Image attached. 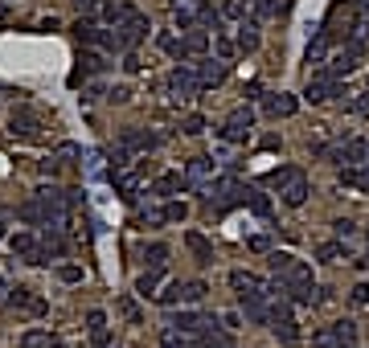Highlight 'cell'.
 Here are the masks:
<instances>
[{"mask_svg": "<svg viewBox=\"0 0 369 348\" xmlns=\"http://www.w3.org/2000/svg\"><path fill=\"white\" fill-rule=\"evenodd\" d=\"M205 201H209L218 213H226V209H234L242 201H251V189L242 181H234V176H218L214 184H205Z\"/></svg>", "mask_w": 369, "mask_h": 348, "instance_id": "1", "label": "cell"}, {"mask_svg": "<svg viewBox=\"0 0 369 348\" xmlns=\"http://www.w3.org/2000/svg\"><path fill=\"white\" fill-rule=\"evenodd\" d=\"M271 291H284V295L300 299V303H312V299H316V283H312V266L296 263L291 270H284V275H279V283H275Z\"/></svg>", "mask_w": 369, "mask_h": 348, "instance_id": "2", "label": "cell"}, {"mask_svg": "<svg viewBox=\"0 0 369 348\" xmlns=\"http://www.w3.org/2000/svg\"><path fill=\"white\" fill-rule=\"evenodd\" d=\"M251 127H254V111L251 107H234V111L226 115V123L218 127V135L226 144H246V139H251Z\"/></svg>", "mask_w": 369, "mask_h": 348, "instance_id": "3", "label": "cell"}, {"mask_svg": "<svg viewBox=\"0 0 369 348\" xmlns=\"http://www.w3.org/2000/svg\"><path fill=\"white\" fill-rule=\"evenodd\" d=\"M312 344H316V348H357V324L336 320V324H328L324 332L312 336Z\"/></svg>", "mask_w": 369, "mask_h": 348, "instance_id": "4", "label": "cell"}, {"mask_svg": "<svg viewBox=\"0 0 369 348\" xmlns=\"http://www.w3.org/2000/svg\"><path fill=\"white\" fill-rule=\"evenodd\" d=\"M144 37H148V17L132 9V13H128V17H123V21L115 25V41H119V50H135V46L144 41Z\"/></svg>", "mask_w": 369, "mask_h": 348, "instance_id": "5", "label": "cell"}, {"mask_svg": "<svg viewBox=\"0 0 369 348\" xmlns=\"http://www.w3.org/2000/svg\"><path fill=\"white\" fill-rule=\"evenodd\" d=\"M168 90H172V99H177V102L197 99V90H202V78H197V70H193V66H177L172 74H168Z\"/></svg>", "mask_w": 369, "mask_h": 348, "instance_id": "6", "label": "cell"}, {"mask_svg": "<svg viewBox=\"0 0 369 348\" xmlns=\"http://www.w3.org/2000/svg\"><path fill=\"white\" fill-rule=\"evenodd\" d=\"M74 37L83 41V46H95V50H119V41H115V33H107V29H99L95 21H86V17H78L74 21Z\"/></svg>", "mask_w": 369, "mask_h": 348, "instance_id": "7", "label": "cell"}, {"mask_svg": "<svg viewBox=\"0 0 369 348\" xmlns=\"http://www.w3.org/2000/svg\"><path fill=\"white\" fill-rule=\"evenodd\" d=\"M333 95H341V78H336V74H328V70L312 74V78H308V86H303V99H308V102H328Z\"/></svg>", "mask_w": 369, "mask_h": 348, "instance_id": "8", "label": "cell"}, {"mask_svg": "<svg viewBox=\"0 0 369 348\" xmlns=\"http://www.w3.org/2000/svg\"><path fill=\"white\" fill-rule=\"evenodd\" d=\"M361 66V41H345V50L333 53V62H328V74H353V70Z\"/></svg>", "mask_w": 369, "mask_h": 348, "instance_id": "9", "label": "cell"}, {"mask_svg": "<svg viewBox=\"0 0 369 348\" xmlns=\"http://www.w3.org/2000/svg\"><path fill=\"white\" fill-rule=\"evenodd\" d=\"M107 70V62H103V53L95 50H83L78 53V66H74V74H70V86H78L83 78H90V74H103Z\"/></svg>", "mask_w": 369, "mask_h": 348, "instance_id": "10", "label": "cell"}, {"mask_svg": "<svg viewBox=\"0 0 369 348\" xmlns=\"http://www.w3.org/2000/svg\"><path fill=\"white\" fill-rule=\"evenodd\" d=\"M37 127H41V119H37V111H29V107H17V111L9 115V132H13V135H25V139H33Z\"/></svg>", "mask_w": 369, "mask_h": 348, "instance_id": "11", "label": "cell"}, {"mask_svg": "<svg viewBox=\"0 0 369 348\" xmlns=\"http://www.w3.org/2000/svg\"><path fill=\"white\" fill-rule=\"evenodd\" d=\"M160 144V135H152V132H135V127H128V132L119 135V148H128V152H152Z\"/></svg>", "mask_w": 369, "mask_h": 348, "instance_id": "12", "label": "cell"}, {"mask_svg": "<svg viewBox=\"0 0 369 348\" xmlns=\"http://www.w3.org/2000/svg\"><path fill=\"white\" fill-rule=\"evenodd\" d=\"M209 172H214V160L209 156H193L189 168H184V181L193 184V189H202L205 193V181H209Z\"/></svg>", "mask_w": 369, "mask_h": 348, "instance_id": "13", "label": "cell"}, {"mask_svg": "<svg viewBox=\"0 0 369 348\" xmlns=\"http://www.w3.org/2000/svg\"><path fill=\"white\" fill-rule=\"evenodd\" d=\"M263 295H267V291L242 295V312H246V320H251V324H271V307L263 303Z\"/></svg>", "mask_w": 369, "mask_h": 348, "instance_id": "14", "label": "cell"}, {"mask_svg": "<svg viewBox=\"0 0 369 348\" xmlns=\"http://www.w3.org/2000/svg\"><path fill=\"white\" fill-rule=\"evenodd\" d=\"M230 287H234L238 295H254V291H267V283L251 275V270H230Z\"/></svg>", "mask_w": 369, "mask_h": 348, "instance_id": "15", "label": "cell"}, {"mask_svg": "<svg viewBox=\"0 0 369 348\" xmlns=\"http://www.w3.org/2000/svg\"><path fill=\"white\" fill-rule=\"evenodd\" d=\"M296 107H300V102H296V95H284V90H279V95H267V115L271 119L296 115Z\"/></svg>", "mask_w": 369, "mask_h": 348, "instance_id": "16", "label": "cell"}, {"mask_svg": "<svg viewBox=\"0 0 369 348\" xmlns=\"http://www.w3.org/2000/svg\"><path fill=\"white\" fill-rule=\"evenodd\" d=\"M13 254H21L25 263H46V258H41V250H37L33 233H13Z\"/></svg>", "mask_w": 369, "mask_h": 348, "instance_id": "17", "label": "cell"}, {"mask_svg": "<svg viewBox=\"0 0 369 348\" xmlns=\"http://www.w3.org/2000/svg\"><path fill=\"white\" fill-rule=\"evenodd\" d=\"M197 78H202V90L205 86H218L222 78H226V66H222V62H197Z\"/></svg>", "mask_w": 369, "mask_h": 348, "instance_id": "18", "label": "cell"}, {"mask_svg": "<svg viewBox=\"0 0 369 348\" xmlns=\"http://www.w3.org/2000/svg\"><path fill=\"white\" fill-rule=\"evenodd\" d=\"M184 246H189L193 254H197V263H202V266H209V263H214V246L205 242L202 233H184Z\"/></svg>", "mask_w": 369, "mask_h": 348, "instance_id": "19", "label": "cell"}, {"mask_svg": "<svg viewBox=\"0 0 369 348\" xmlns=\"http://www.w3.org/2000/svg\"><path fill=\"white\" fill-rule=\"evenodd\" d=\"M238 50L242 53L259 50V25H254V21H242V25H238Z\"/></svg>", "mask_w": 369, "mask_h": 348, "instance_id": "20", "label": "cell"}, {"mask_svg": "<svg viewBox=\"0 0 369 348\" xmlns=\"http://www.w3.org/2000/svg\"><path fill=\"white\" fill-rule=\"evenodd\" d=\"M271 328H275V336H279L284 344H296V336H300V328H296V320H291V315H275V320H271Z\"/></svg>", "mask_w": 369, "mask_h": 348, "instance_id": "21", "label": "cell"}, {"mask_svg": "<svg viewBox=\"0 0 369 348\" xmlns=\"http://www.w3.org/2000/svg\"><path fill=\"white\" fill-rule=\"evenodd\" d=\"M279 197H284L287 205H303V201H308V176L300 172V176H296L291 184H287L284 193H279Z\"/></svg>", "mask_w": 369, "mask_h": 348, "instance_id": "22", "label": "cell"}, {"mask_svg": "<svg viewBox=\"0 0 369 348\" xmlns=\"http://www.w3.org/2000/svg\"><path fill=\"white\" fill-rule=\"evenodd\" d=\"M296 176H300V168L284 164V168H271V172H267V184H271V189H279V193H284V189H287L291 181H296Z\"/></svg>", "mask_w": 369, "mask_h": 348, "instance_id": "23", "label": "cell"}, {"mask_svg": "<svg viewBox=\"0 0 369 348\" xmlns=\"http://www.w3.org/2000/svg\"><path fill=\"white\" fill-rule=\"evenodd\" d=\"M341 181L349 184V189H361V193H369V164L365 168H341Z\"/></svg>", "mask_w": 369, "mask_h": 348, "instance_id": "24", "label": "cell"}, {"mask_svg": "<svg viewBox=\"0 0 369 348\" xmlns=\"http://www.w3.org/2000/svg\"><path fill=\"white\" fill-rule=\"evenodd\" d=\"M320 263H341V258H349V246L345 242H324V246L316 250Z\"/></svg>", "mask_w": 369, "mask_h": 348, "instance_id": "25", "label": "cell"}, {"mask_svg": "<svg viewBox=\"0 0 369 348\" xmlns=\"http://www.w3.org/2000/svg\"><path fill=\"white\" fill-rule=\"evenodd\" d=\"M328 50H333V37H328L324 29H320V33H316V41L308 46V62H324V58H328Z\"/></svg>", "mask_w": 369, "mask_h": 348, "instance_id": "26", "label": "cell"}, {"mask_svg": "<svg viewBox=\"0 0 369 348\" xmlns=\"http://www.w3.org/2000/svg\"><path fill=\"white\" fill-rule=\"evenodd\" d=\"M9 303H13V307H29L33 315H41V312H46V303H41V299H29V291H25V287H17V291L9 295Z\"/></svg>", "mask_w": 369, "mask_h": 348, "instance_id": "27", "label": "cell"}, {"mask_svg": "<svg viewBox=\"0 0 369 348\" xmlns=\"http://www.w3.org/2000/svg\"><path fill=\"white\" fill-rule=\"evenodd\" d=\"M86 328H90V336H95V344L107 348V315H103V312H90V315H86Z\"/></svg>", "mask_w": 369, "mask_h": 348, "instance_id": "28", "label": "cell"}, {"mask_svg": "<svg viewBox=\"0 0 369 348\" xmlns=\"http://www.w3.org/2000/svg\"><path fill=\"white\" fill-rule=\"evenodd\" d=\"M17 348H58V340H53L50 332H25V340Z\"/></svg>", "mask_w": 369, "mask_h": 348, "instance_id": "29", "label": "cell"}, {"mask_svg": "<svg viewBox=\"0 0 369 348\" xmlns=\"http://www.w3.org/2000/svg\"><path fill=\"white\" fill-rule=\"evenodd\" d=\"M160 275H165V266H160V270H144V275H140V283H135V291H140L144 299L156 295V283H160Z\"/></svg>", "mask_w": 369, "mask_h": 348, "instance_id": "30", "label": "cell"}, {"mask_svg": "<svg viewBox=\"0 0 369 348\" xmlns=\"http://www.w3.org/2000/svg\"><path fill=\"white\" fill-rule=\"evenodd\" d=\"M267 266L275 270V275H284V270H291V266H296V258H291L287 250H271V254H267Z\"/></svg>", "mask_w": 369, "mask_h": 348, "instance_id": "31", "label": "cell"}, {"mask_svg": "<svg viewBox=\"0 0 369 348\" xmlns=\"http://www.w3.org/2000/svg\"><path fill=\"white\" fill-rule=\"evenodd\" d=\"M205 291H209V287H205L202 279L181 283V299H184V303H202V299H205Z\"/></svg>", "mask_w": 369, "mask_h": 348, "instance_id": "32", "label": "cell"}, {"mask_svg": "<svg viewBox=\"0 0 369 348\" xmlns=\"http://www.w3.org/2000/svg\"><path fill=\"white\" fill-rule=\"evenodd\" d=\"M177 189H181V176H177V172H168V176H160V181L152 184V193H156V197H172Z\"/></svg>", "mask_w": 369, "mask_h": 348, "instance_id": "33", "label": "cell"}, {"mask_svg": "<svg viewBox=\"0 0 369 348\" xmlns=\"http://www.w3.org/2000/svg\"><path fill=\"white\" fill-rule=\"evenodd\" d=\"M144 263H148V270H160L168 263V246H148L144 250Z\"/></svg>", "mask_w": 369, "mask_h": 348, "instance_id": "34", "label": "cell"}, {"mask_svg": "<svg viewBox=\"0 0 369 348\" xmlns=\"http://www.w3.org/2000/svg\"><path fill=\"white\" fill-rule=\"evenodd\" d=\"M160 213H165V221H184V217H189V205H184V201H168Z\"/></svg>", "mask_w": 369, "mask_h": 348, "instance_id": "35", "label": "cell"}, {"mask_svg": "<svg viewBox=\"0 0 369 348\" xmlns=\"http://www.w3.org/2000/svg\"><path fill=\"white\" fill-rule=\"evenodd\" d=\"M103 4H107V0H74V9H78L86 21L95 17V13H103Z\"/></svg>", "mask_w": 369, "mask_h": 348, "instance_id": "36", "label": "cell"}, {"mask_svg": "<svg viewBox=\"0 0 369 348\" xmlns=\"http://www.w3.org/2000/svg\"><path fill=\"white\" fill-rule=\"evenodd\" d=\"M181 132H184V135H202V132H205V119H202V115H189V119L181 123Z\"/></svg>", "mask_w": 369, "mask_h": 348, "instance_id": "37", "label": "cell"}, {"mask_svg": "<svg viewBox=\"0 0 369 348\" xmlns=\"http://www.w3.org/2000/svg\"><path fill=\"white\" fill-rule=\"evenodd\" d=\"M333 230H336V238L345 242V238H353V233H357V226H353L349 217H341V221H333Z\"/></svg>", "mask_w": 369, "mask_h": 348, "instance_id": "38", "label": "cell"}, {"mask_svg": "<svg viewBox=\"0 0 369 348\" xmlns=\"http://www.w3.org/2000/svg\"><path fill=\"white\" fill-rule=\"evenodd\" d=\"M251 209H254L259 217H267V213H271V201L263 197V193H251Z\"/></svg>", "mask_w": 369, "mask_h": 348, "instance_id": "39", "label": "cell"}, {"mask_svg": "<svg viewBox=\"0 0 369 348\" xmlns=\"http://www.w3.org/2000/svg\"><path fill=\"white\" fill-rule=\"evenodd\" d=\"M58 279H62V283H83V266H62V270H58Z\"/></svg>", "mask_w": 369, "mask_h": 348, "instance_id": "40", "label": "cell"}, {"mask_svg": "<svg viewBox=\"0 0 369 348\" xmlns=\"http://www.w3.org/2000/svg\"><path fill=\"white\" fill-rule=\"evenodd\" d=\"M160 303H165V307H172V303H181V283H172L168 291H160Z\"/></svg>", "mask_w": 369, "mask_h": 348, "instance_id": "41", "label": "cell"}, {"mask_svg": "<svg viewBox=\"0 0 369 348\" xmlns=\"http://www.w3.org/2000/svg\"><path fill=\"white\" fill-rule=\"evenodd\" d=\"M107 99H111V102H128V99H132V90H128V86H111V90H107Z\"/></svg>", "mask_w": 369, "mask_h": 348, "instance_id": "42", "label": "cell"}, {"mask_svg": "<svg viewBox=\"0 0 369 348\" xmlns=\"http://www.w3.org/2000/svg\"><path fill=\"white\" fill-rule=\"evenodd\" d=\"M353 303H357V307H365V303H369V287H365V283H357V287H353Z\"/></svg>", "mask_w": 369, "mask_h": 348, "instance_id": "43", "label": "cell"}, {"mask_svg": "<svg viewBox=\"0 0 369 348\" xmlns=\"http://www.w3.org/2000/svg\"><path fill=\"white\" fill-rule=\"evenodd\" d=\"M254 13L259 17H275V0H254Z\"/></svg>", "mask_w": 369, "mask_h": 348, "instance_id": "44", "label": "cell"}, {"mask_svg": "<svg viewBox=\"0 0 369 348\" xmlns=\"http://www.w3.org/2000/svg\"><path fill=\"white\" fill-rule=\"evenodd\" d=\"M123 70H128V74H140V58H135V53H128V58H123Z\"/></svg>", "mask_w": 369, "mask_h": 348, "instance_id": "45", "label": "cell"}, {"mask_svg": "<svg viewBox=\"0 0 369 348\" xmlns=\"http://www.w3.org/2000/svg\"><path fill=\"white\" fill-rule=\"evenodd\" d=\"M353 111H357V115H369V95H365V99H357V102H353Z\"/></svg>", "mask_w": 369, "mask_h": 348, "instance_id": "46", "label": "cell"}, {"mask_svg": "<svg viewBox=\"0 0 369 348\" xmlns=\"http://www.w3.org/2000/svg\"><path fill=\"white\" fill-rule=\"evenodd\" d=\"M4 291H9V287H4V279H0V303H4Z\"/></svg>", "mask_w": 369, "mask_h": 348, "instance_id": "47", "label": "cell"}, {"mask_svg": "<svg viewBox=\"0 0 369 348\" xmlns=\"http://www.w3.org/2000/svg\"><path fill=\"white\" fill-rule=\"evenodd\" d=\"M0 238H4V221H0Z\"/></svg>", "mask_w": 369, "mask_h": 348, "instance_id": "48", "label": "cell"}, {"mask_svg": "<svg viewBox=\"0 0 369 348\" xmlns=\"http://www.w3.org/2000/svg\"><path fill=\"white\" fill-rule=\"evenodd\" d=\"M361 266H369V258H361Z\"/></svg>", "mask_w": 369, "mask_h": 348, "instance_id": "49", "label": "cell"}, {"mask_svg": "<svg viewBox=\"0 0 369 348\" xmlns=\"http://www.w3.org/2000/svg\"><path fill=\"white\" fill-rule=\"evenodd\" d=\"M0 4H9V0H0Z\"/></svg>", "mask_w": 369, "mask_h": 348, "instance_id": "50", "label": "cell"}, {"mask_svg": "<svg viewBox=\"0 0 369 348\" xmlns=\"http://www.w3.org/2000/svg\"><path fill=\"white\" fill-rule=\"evenodd\" d=\"M246 4H254V0H246Z\"/></svg>", "mask_w": 369, "mask_h": 348, "instance_id": "51", "label": "cell"}]
</instances>
